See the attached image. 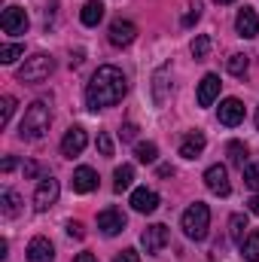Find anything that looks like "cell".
I'll return each instance as SVG.
<instances>
[{
    "mask_svg": "<svg viewBox=\"0 0 259 262\" xmlns=\"http://www.w3.org/2000/svg\"><path fill=\"white\" fill-rule=\"evenodd\" d=\"M125 92H128L125 73L113 64H104V67L95 70L92 82L85 85V104H89V110L98 113V110H104V107H116V104L125 98Z\"/></svg>",
    "mask_w": 259,
    "mask_h": 262,
    "instance_id": "1",
    "label": "cell"
},
{
    "mask_svg": "<svg viewBox=\"0 0 259 262\" xmlns=\"http://www.w3.org/2000/svg\"><path fill=\"white\" fill-rule=\"evenodd\" d=\"M49 122H52V110L46 101H34L28 110H25V119L18 125V134L25 140H40L46 131H49Z\"/></svg>",
    "mask_w": 259,
    "mask_h": 262,
    "instance_id": "2",
    "label": "cell"
},
{
    "mask_svg": "<svg viewBox=\"0 0 259 262\" xmlns=\"http://www.w3.org/2000/svg\"><path fill=\"white\" fill-rule=\"evenodd\" d=\"M55 70V61H52V55H46V52H37V55H31V58H25V64L18 67V82H31V85H37V82H43V79H49V73Z\"/></svg>",
    "mask_w": 259,
    "mask_h": 262,
    "instance_id": "3",
    "label": "cell"
},
{
    "mask_svg": "<svg viewBox=\"0 0 259 262\" xmlns=\"http://www.w3.org/2000/svg\"><path fill=\"white\" fill-rule=\"evenodd\" d=\"M207 226H210V207L201 204V201H195L192 207L183 213V232H186V238L201 241L207 235Z\"/></svg>",
    "mask_w": 259,
    "mask_h": 262,
    "instance_id": "4",
    "label": "cell"
},
{
    "mask_svg": "<svg viewBox=\"0 0 259 262\" xmlns=\"http://www.w3.org/2000/svg\"><path fill=\"white\" fill-rule=\"evenodd\" d=\"M58 192H61V186H58V180L55 177H43L40 180V186H37V192H34V207L43 213V210H49L55 201H58Z\"/></svg>",
    "mask_w": 259,
    "mask_h": 262,
    "instance_id": "5",
    "label": "cell"
},
{
    "mask_svg": "<svg viewBox=\"0 0 259 262\" xmlns=\"http://www.w3.org/2000/svg\"><path fill=\"white\" fill-rule=\"evenodd\" d=\"M0 28H3L6 34H12V37L25 34V31H28V12H25L21 6H6L3 15H0Z\"/></svg>",
    "mask_w": 259,
    "mask_h": 262,
    "instance_id": "6",
    "label": "cell"
},
{
    "mask_svg": "<svg viewBox=\"0 0 259 262\" xmlns=\"http://www.w3.org/2000/svg\"><path fill=\"white\" fill-rule=\"evenodd\" d=\"M168 226H162V223H153V226H146L143 229V235H140V241H143V247H146V253H159V250H165L168 247Z\"/></svg>",
    "mask_w": 259,
    "mask_h": 262,
    "instance_id": "7",
    "label": "cell"
},
{
    "mask_svg": "<svg viewBox=\"0 0 259 262\" xmlns=\"http://www.w3.org/2000/svg\"><path fill=\"white\" fill-rule=\"evenodd\" d=\"M204 186L213 192V195H229L232 192V183H229V174L223 165H210L204 171Z\"/></svg>",
    "mask_w": 259,
    "mask_h": 262,
    "instance_id": "8",
    "label": "cell"
},
{
    "mask_svg": "<svg viewBox=\"0 0 259 262\" xmlns=\"http://www.w3.org/2000/svg\"><path fill=\"white\" fill-rule=\"evenodd\" d=\"M98 229H101L107 238L119 235V232L125 229V213H122V210H116V207H107V210H101V213H98Z\"/></svg>",
    "mask_w": 259,
    "mask_h": 262,
    "instance_id": "9",
    "label": "cell"
},
{
    "mask_svg": "<svg viewBox=\"0 0 259 262\" xmlns=\"http://www.w3.org/2000/svg\"><path fill=\"white\" fill-rule=\"evenodd\" d=\"M110 43L113 46H128V43H134V37H137V28H134V21H128V18H116L113 25H110Z\"/></svg>",
    "mask_w": 259,
    "mask_h": 262,
    "instance_id": "10",
    "label": "cell"
},
{
    "mask_svg": "<svg viewBox=\"0 0 259 262\" xmlns=\"http://www.w3.org/2000/svg\"><path fill=\"white\" fill-rule=\"evenodd\" d=\"M220 122L229 125V128L241 125V122H244V104H241L238 98H226V101L220 104Z\"/></svg>",
    "mask_w": 259,
    "mask_h": 262,
    "instance_id": "11",
    "label": "cell"
},
{
    "mask_svg": "<svg viewBox=\"0 0 259 262\" xmlns=\"http://www.w3.org/2000/svg\"><path fill=\"white\" fill-rule=\"evenodd\" d=\"M85 143H89V137H85V128L73 125V128L64 134V140H61V152H64L67 159H73V156H79V152L85 149Z\"/></svg>",
    "mask_w": 259,
    "mask_h": 262,
    "instance_id": "12",
    "label": "cell"
},
{
    "mask_svg": "<svg viewBox=\"0 0 259 262\" xmlns=\"http://www.w3.org/2000/svg\"><path fill=\"white\" fill-rule=\"evenodd\" d=\"M52 259H55V247H52V241L43 238V235H37V238L28 244V262H52Z\"/></svg>",
    "mask_w": 259,
    "mask_h": 262,
    "instance_id": "13",
    "label": "cell"
},
{
    "mask_svg": "<svg viewBox=\"0 0 259 262\" xmlns=\"http://www.w3.org/2000/svg\"><path fill=\"white\" fill-rule=\"evenodd\" d=\"M220 85H223L220 76H217V73H207V76L198 82V104H201V107H210V104L217 101V95H220Z\"/></svg>",
    "mask_w": 259,
    "mask_h": 262,
    "instance_id": "14",
    "label": "cell"
},
{
    "mask_svg": "<svg viewBox=\"0 0 259 262\" xmlns=\"http://www.w3.org/2000/svg\"><path fill=\"white\" fill-rule=\"evenodd\" d=\"M235 28H238V34H241V37L253 40V37L259 34V15L250 9V6H244V9L238 12V18H235Z\"/></svg>",
    "mask_w": 259,
    "mask_h": 262,
    "instance_id": "15",
    "label": "cell"
},
{
    "mask_svg": "<svg viewBox=\"0 0 259 262\" xmlns=\"http://www.w3.org/2000/svg\"><path fill=\"white\" fill-rule=\"evenodd\" d=\"M95 186H98V174H95V168L82 165V168H76V171H73V192L85 195V192H92Z\"/></svg>",
    "mask_w": 259,
    "mask_h": 262,
    "instance_id": "16",
    "label": "cell"
},
{
    "mask_svg": "<svg viewBox=\"0 0 259 262\" xmlns=\"http://www.w3.org/2000/svg\"><path fill=\"white\" fill-rule=\"evenodd\" d=\"M131 207H134L137 213H153V210L159 207V195H156L153 189H134V192H131Z\"/></svg>",
    "mask_w": 259,
    "mask_h": 262,
    "instance_id": "17",
    "label": "cell"
},
{
    "mask_svg": "<svg viewBox=\"0 0 259 262\" xmlns=\"http://www.w3.org/2000/svg\"><path fill=\"white\" fill-rule=\"evenodd\" d=\"M204 143H207V140H204V134H201V131L186 134V137H183V143H180V156H183V159H198V156L204 152Z\"/></svg>",
    "mask_w": 259,
    "mask_h": 262,
    "instance_id": "18",
    "label": "cell"
},
{
    "mask_svg": "<svg viewBox=\"0 0 259 262\" xmlns=\"http://www.w3.org/2000/svg\"><path fill=\"white\" fill-rule=\"evenodd\" d=\"M101 18H104V3H101V0H89V3L82 6V12H79V21H82L85 28H95Z\"/></svg>",
    "mask_w": 259,
    "mask_h": 262,
    "instance_id": "19",
    "label": "cell"
},
{
    "mask_svg": "<svg viewBox=\"0 0 259 262\" xmlns=\"http://www.w3.org/2000/svg\"><path fill=\"white\" fill-rule=\"evenodd\" d=\"M18 204H21V198H18V192L6 189V192L0 195V213H3L6 220H12V216H18Z\"/></svg>",
    "mask_w": 259,
    "mask_h": 262,
    "instance_id": "20",
    "label": "cell"
},
{
    "mask_svg": "<svg viewBox=\"0 0 259 262\" xmlns=\"http://www.w3.org/2000/svg\"><path fill=\"white\" fill-rule=\"evenodd\" d=\"M131 180H134V168H131V165H119V168L113 171V189H116V192L128 189Z\"/></svg>",
    "mask_w": 259,
    "mask_h": 262,
    "instance_id": "21",
    "label": "cell"
},
{
    "mask_svg": "<svg viewBox=\"0 0 259 262\" xmlns=\"http://www.w3.org/2000/svg\"><path fill=\"white\" fill-rule=\"evenodd\" d=\"M241 256L247 262H259V232H250L241 244Z\"/></svg>",
    "mask_w": 259,
    "mask_h": 262,
    "instance_id": "22",
    "label": "cell"
},
{
    "mask_svg": "<svg viewBox=\"0 0 259 262\" xmlns=\"http://www.w3.org/2000/svg\"><path fill=\"white\" fill-rule=\"evenodd\" d=\"M134 156H137V162H143V165H153L156 159H159V149H156V143H137L134 146Z\"/></svg>",
    "mask_w": 259,
    "mask_h": 262,
    "instance_id": "23",
    "label": "cell"
},
{
    "mask_svg": "<svg viewBox=\"0 0 259 262\" xmlns=\"http://www.w3.org/2000/svg\"><path fill=\"white\" fill-rule=\"evenodd\" d=\"M244 229H247V216H244V213H235V216L229 220V235H232V241L244 244Z\"/></svg>",
    "mask_w": 259,
    "mask_h": 262,
    "instance_id": "24",
    "label": "cell"
},
{
    "mask_svg": "<svg viewBox=\"0 0 259 262\" xmlns=\"http://www.w3.org/2000/svg\"><path fill=\"white\" fill-rule=\"evenodd\" d=\"M207 52H210V37H207V34L195 37V40H192V55H195V61L207 58Z\"/></svg>",
    "mask_w": 259,
    "mask_h": 262,
    "instance_id": "25",
    "label": "cell"
},
{
    "mask_svg": "<svg viewBox=\"0 0 259 262\" xmlns=\"http://www.w3.org/2000/svg\"><path fill=\"white\" fill-rule=\"evenodd\" d=\"M21 55H25V46H18V43H9V46L0 49V61H3V64H12V61L21 58Z\"/></svg>",
    "mask_w": 259,
    "mask_h": 262,
    "instance_id": "26",
    "label": "cell"
},
{
    "mask_svg": "<svg viewBox=\"0 0 259 262\" xmlns=\"http://www.w3.org/2000/svg\"><path fill=\"white\" fill-rule=\"evenodd\" d=\"M12 110H15V98L12 95H3V101H0V125H9Z\"/></svg>",
    "mask_w": 259,
    "mask_h": 262,
    "instance_id": "27",
    "label": "cell"
},
{
    "mask_svg": "<svg viewBox=\"0 0 259 262\" xmlns=\"http://www.w3.org/2000/svg\"><path fill=\"white\" fill-rule=\"evenodd\" d=\"M247 64H250V61H247V55H232V58H229V73H232V76H244V73H247Z\"/></svg>",
    "mask_w": 259,
    "mask_h": 262,
    "instance_id": "28",
    "label": "cell"
},
{
    "mask_svg": "<svg viewBox=\"0 0 259 262\" xmlns=\"http://www.w3.org/2000/svg\"><path fill=\"white\" fill-rule=\"evenodd\" d=\"M229 159H232L235 165H241V168H244V159H247V146H244V143H238V140H232V143H229Z\"/></svg>",
    "mask_w": 259,
    "mask_h": 262,
    "instance_id": "29",
    "label": "cell"
},
{
    "mask_svg": "<svg viewBox=\"0 0 259 262\" xmlns=\"http://www.w3.org/2000/svg\"><path fill=\"white\" fill-rule=\"evenodd\" d=\"M244 183H247L250 189H259V162H253V165L244 168Z\"/></svg>",
    "mask_w": 259,
    "mask_h": 262,
    "instance_id": "30",
    "label": "cell"
},
{
    "mask_svg": "<svg viewBox=\"0 0 259 262\" xmlns=\"http://www.w3.org/2000/svg\"><path fill=\"white\" fill-rule=\"evenodd\" d=\"M98 149H101V156H113V140H110V134H98Z\"/></svg>",
    "mask_w": 259,
    "mask_h": 262,
    "instance_id": "31",
    "label": "cell"
},
{
    "mask_svg": "<svg viewBox=\"0 0 259 262\" xmlns=\"http://www.w3.org/2000/svg\"><path fill=\"white\" fill-rule=\"evenodd\" d=\"M198 18H201V6L195 3V6H189V12L183 15V28H192V25L198 21Z\"/></svg>",
    "mask_w": 259,
    "mask_h": 262,
    "instance_id": "32",
    "label": "cell"
},
{
    "mask_svg": "<svg viewBox=\"0 0 259 262\" xmlns=\"http://www.w3.org/2000/svg\"><path fill=\"white\" fill-rule=\"evenodd\" d=\"M67 235H70V238H76V241H79V238H85V229H82V223L70 220V223H67Z\"/></svg>",
    "mask_w": 259,
    "mask_h": 262,
    "instance_id": "33",
    "label": "cell"
},
{
    "mask_svg": "<svg viewBox=\"0 0 259 262\" xmlns=\"http://www.w3.org/2000/svg\"><path fill=\"white\" fill-rule=\"evenodd\" d=\"M116 262H140V253H137V250H122V253H119V256H116Z\"/></svg>",
    "mask_w": 259,
    "mask_h": 262,
    "instance_id": "34",
    "label": "cell"
},
{
    "mask_svg": "<svg viewBox=\"0 0 259 262\" xmlns=\"http://www.w3.org/2000/svg\"><path fill=\"white\" fill-rule=\"evenodd\" d=\"M134 134H137V128H134V125H125V128H122V140H134Z\"/></svg>",
    "mask_w": 259,
    "mask_h": 262,
    "instance_id": "35",
    "label": "cell"
},
{
    "mask_svg": "<svg viewBox=\"0 0 259 262\" xmlns=\"http://www.w3.org/2000/svg\"><path fill=\"white\" fill-rule=\"evenodd\" d=\"M73 262H98L95 253H79V256H73Z\"/></svg>",
    "mask_w": 259,
    "mask_h": 262,
    "instance_id": "36",
    "label": "cell"
},
{
    "mask_svg": "<svg viewBox=\"0 0 259 262\" xmlns=\"http://www.w3.org/2000/svg\"><path fill=\"white\" fill-rule=\"evenodd\" d=\"M0 168H3V171H6V174H9V171H12V168H15V159H12V156H6V159H3V165H0Z\"/></svg>",
    "mask_w": 259,
    "mask_h": 262,
    "instance_id": "37",
    "label": "cell"
},
{
    "mask_svg": "<svg viewBox=\"0 0 259 262\" xmlns=\"http://www.w3.org/2000/svg\"><path fill=\"white\" fill-rule=\"evenodd\" d=\"M250 213H256V216H259V195L250 198Z\"/></svg>",
    "mask_w": 259,
    "mask_h": 262,
    "instance_id": "38",
    "label": "cell"
},
{
    "mask_svg": "<svg viewBox=\"0 0 259 262\" xmlns=\"http://www.w3.org/2000/svg\"><path fill=\"white\" fill-rule=\"evenodd\" d=\"M159 174H162V177H171V174H174V168H171V165H162V168H159Z\"/></svg>",
    "mask_w": 259,
    "mask_h": 262,
    "instance_id": "39",
    "label": "cell"
},
{
    "mask_svg": "<svg viewBox=\"0 0 259 262\" xmlns=\"http://www.w3.org/2000/svg\"><path fill=\"white\" fill-rule=\"evenodd\" d=\"M217 3H232V0H217Z\"/></svg>",
    "mask_w": 259,
    "mask_h": 262,
    "instance_id": "40",
    "label": "cell"
},
{
    "mask_svg": "<svg viewBox=\"0 0 259 262\" xmlns=\"http://www.w3.org/2000/svg\"><path fill=\"white\" fill-rule=\"evenodd\" d=\"M256 128H259V110H256Z\"/></svg>",
    "mask_w": 259,
    "mask_h": 262,
    "instance_id": "41",
    "label": "cell"
}]
</instances>
